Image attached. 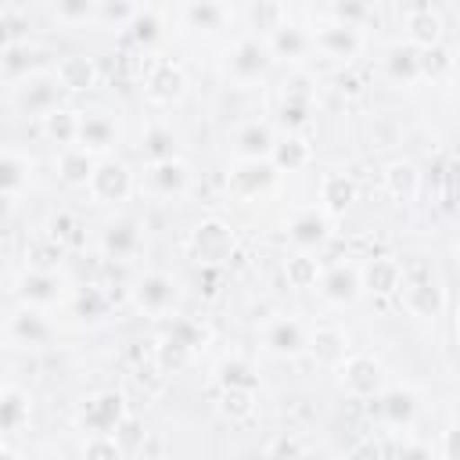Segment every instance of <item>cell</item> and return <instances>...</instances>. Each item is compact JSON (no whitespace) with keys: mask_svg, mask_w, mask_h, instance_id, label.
Listing matches in <instances>:
<instances>
[{"mask_svg":"<svg viewBox=\"0 0 460 460\" xmlns=\"http://www.w3.org/2000/svg\"><path fill=\"white\" fill-rule=\"evenodd\" d=\"M395 291L402 295V305H406L413 316H438V309H442V302H446V295H442L435 273H431L428 266H420V262L402 266V277H399V288H395Z\"/></svg>","mask_w":460,"mask_h":460,"instance_id":"obj_1","label":"cell"},{"mask_svg":"<svg viewBox=\"0 0 460 460\" xmlns=\"http://www.w3.org/2000/svg\"><path fill=\"white\" fill-rule=\"evenodd\" d=\"M237 248V237H234V226L219 216H208L194 226L190 234V255L198 266H223Z\"/></svg>","mask_w":460,"mask_h":460,"instance_id":"obj_2","label":"cell"},{"mask_svg":"<svg viewBox=\"0 0 460 460\" xmlns=\"http://www.w3.org/2000/svg\"><path fill=\"white\" fill-rule=\"evenodd\" d=\"M86 187H90L93 201L119 205V201H126L133 194V172L119 158H101V162H93V172H90Z\"/></svg>","mask_w":460,"mask_h":460,"instance_id":"obj_3","label":"cell"},{"mask_svg":"<svg viewBox=\"0 0 460 460\" xmlns=\"http://www.w3.org/2000/svg\"><path fill=\"white\" fill-rule=\"evenodd\" d=\"M338 381H341V388L349 395L370 399V395H377L385 388V370H381V363L374 356H363V352H352L349 356L345 352V359L338 363Z\"/></svg>","mask_w":460,"mask_h":460,"instance_id":"obj_4","label":"cell"},{"mask_svg":"<svg viewBox=\"0 0 460 460\" xmlns=\"http://www.w3.org/2000/svg\"><path fill=\"white\" fill-rule=\"evenodd\" d=\"M270 61H273V54H270L266 40H259V36H244V40H237V47L230 50L226 75H230L234 83L248 86V83H259V79L266 75Z\"/></svg>","mask_w":460,"mask_h":460,"instance_id":"obj_5","label":"cell"},{"mask_svg":"<svg viewBox=\"0 0 460 460\" xmlns=\"http://www.w3.org/2000/svg\"><path fill=\"white\" fill-rule=\"evenodd\" d=\"M18 298L32 309H50L65 298V280L50 266H29L18 277Z\"/></svg>","mask_w":460,"mask_h":460,"instance_id":"obj_6","label":"cell"},{"mask_svg":"<svg viewBox=\"0 0 460 460\" xmlns=\"http://www.w3.org/2000/svg\"><path fill=\"white\" fill-rule=\"evenodd\" d=\"M126 399L119 392H97L83 413H79V424L86 435H115V428L126 420Z\"/></svg>","mask_w":460,"mask_h":460,"instance_id":"obj_7","label":"cell"},{"mask_svg":"<svg viewBox=\"0 0 460 460\" xmlns=\"http://www.w3.org/2000/svg\"><path fill=\"white\" fill-rule=\"evenodd\" d=\"M259 341L270 356H280V359H291L298 352H305V327L295 320V316H273L262 323L259 331Z\"/></svg>","mask_w":460,"mask_h":460,"instance_id":"obj_8","label":"cell"},{"mask_svg":"<svg viewBox=\"0 0 460 460\" xmlns=\"http://www.w3.org/2000/svg\"><path fill=\"white\" fill-rule=\"evenodd\" d=\"M273 180H277V165H273L270 158H241L237 169L230 172L226 187H230L234 198L252 201V198H259L266 187H273Z\"/></svg>","mask_w":460,"mask_h":460,"instance_id":"obj_9","label":"cell"},{"mask_svg":"<svg viewBox=\"0 0 460 460\" xmlns=\"http://www.w3.org/2000/svg\"><path fill=\"white\" fill-rule=\"evenodd\" d=\"M183 86H187L183 68L172 65V61H155V65L147 68V75H144V97H147L151 104H158V108L176 104V101L183 97Z\"/></svg>","mask_w":460,"mask_h":460,"instance_id":"obj_10","label":"cell"},{"mask_svg":"<svg viewBox=\"0 0 460 460\" xmlns=\"http://www.w3.org/2000/svg\"><path fill=\"white\" fill-rule=\"evenodd\" d=\"M176 295H180V288H176V280H172L169 273H147V277H140L137 288H133V302H137L147 316H165V313L176 305Z\"/></svg>","mask_w":460,"mask_h":460,"instance_id":"obj_11","label":"cell"},{"mask_svg":"<svg viewBox=\"0 0 460 460\" xmlns=\"http://www.w3.org/2000/svg\"><path fill=\"white\" fill-rule=\"evenodd\" d=\"M313 47H320L334 61H352L359 54V47H363V36H359L356 25H345V22L334 18V22H323L313 32Z\"/></svg>","mask_w":460,"mask_h":460,"instance_id":"obj_12","label":"cell"},{"mask_svg":"<svg viewBox=\"0 0 460 460\" xmlns=\"http://www.w3.org/2000/svg\"><path fill=\"white\" fill-rule=\"evenodd\" d=\"M115 140H119V122H115L108 111L79 115V126H75V147L97 155V151L115 147Z\"/></svg>","mask_w":460,"mask_h":460,"instance_id":"obj_13","label":"cell"},{"mask_svg":"<svg viewBox=\"0 0 460 460\" xmlns=\"http://www.w3.org/2000/svg\"><path fill=\"white\" fill-rule=\"evenodd\" d=\"M320 295L334 305H349L356 302V295L363 291V280H359V270L352 262H338L331 270H320Z\"/></svg>","mask_w":460,"mask_h":460,"instance_id":"obj_14","label":"cell"},{"mask_svg":"<svg viewBox=\"0 0 460 460\" xmlns=\"http://www.w3.org/2000/svg\"><path fill=\"white\" fill-rule=\"evenodd\" d=\"M327 234H331V216L320 208H302L291 223H288V237H291V244H298V248H316V244H323L327 241Z\"/></svg>","mask_w":460,"mask_h":460,"instance_id":"obj_15","label":"cell"},{"mask_svg":"<svg viewBox=\"0 0 460 460\" xmlns=\"http://www.w3.org/2000/svg\"><path fill=\"white\" fill-rule=\"evenodd\" d=\"M266 47H270V54L280 58V61H302V58L313 50V36H309L305 29H298V25L280 22V25L270 32Z\"/></svg>","mask_w":460,"mask_h":460,"instance_id":"obj_16","label":"cell"},{"mask_svg":"<svg viewBox=\"0 0 460 460\" xmlns=\"http://www.w3.org/2000/svg\"><path fill=\"white\" fill-rule=\"evenodd\" d=\"M54 79H58L61 90L83 93V90H93V86H97V65H93L86 54H68V58L58 61Z\"/></svg>","mask_w":460,"mask_h":460,"instance_id":"obj_17","label":"cell"},{"mask_svg":"<svg viewBox=\"0 0 460 460\" xmlns=\"http://www.w3.org/2000/svg\"><path fill=\"white\" fill-rule=\"evenodd\" d=\"M151 187H155L158 194H165V198L187 194V187H190V169H187V162H183L180 155L162 158V162H151Z\"/></svg>","mask_w":460,"mask_h":460,"instance_id":"obj_18","label":"cell"},{"mask_svg":"<svg viewBox=\"0 0 460 460\" xmlns=\"http://www.w3.org/2000/svg\"><path fill=\"white\" fill-rule=\"evenodd\" d=\"M305 349L313 352L316 363L338 367V363L345 359V352H349V338H345V331H338V327H313V331L305 334Z\"/></svg>","mask_w":460,"mask_h":460,"instance_id":"obj_19","label":"cell"},{"mask_svg":"<svg viewBox=\"0 0 460 460\" xmlns=\"http://www.w3.org/2000/svg\"><path fill=\"white\" fill-rule=\"evenodd\" d=\"M58 79L54 75H36L18 90V108L29 115H47L50 108H58Z\"/></svg>","mask_w":460,"mask_h":460,"instance_id":"obj_20","label":"cell"},{"mask_svg":"<svg viewBox=\"0 0 460 460\" xmlns=\"http://www.w3.org/2000/svg\"><path fill=\"white\" fill-rule=\"evenodd\" d=\"M50 320L43 316V309H32V305H25L22 313H14L11 316V338L18 341V345H47L50 341Z\"/></svg>","mask_w":460,"mask_h":460,"instance_id":"obj_21","label":"cell"},{"mask_svg":"<svg viewBox=\"0 0 460 460\" xmlns=\"http://www.w3.org/2000/svg\"><path fill=\"white\" fill-rule=\"evenodd\" d=\"M316 190H320V205L327 216H341L356 198V183L345 172H323Z\"/></svg>","mask_w":460,"mask_h":460,"instance_id":"obj_22","label":"cell"},{"mask_svg":"<svg viewBox=\"0 0 460 460\" xmlns=\"http://www.w3.org/2000/svg\"><path fill=\"white\" fill-rule=\"evenodd\" d=\"M234 151H237V158H270V151H273V129L266 122H244L234 133Z\"/></svg>","mask_w":460,"mask_h":460,"instance_id":"obj_23","label":"cell"},{"mask_svg":"<svg viewBox=\"0 0 460 460\" xmlns=\"http://www.w3.org/2000/svg\"><path fill=\"white\" fill-rule=\"evenodd\" d=\"M399 277H402V262H395V259H370L359 270L363 288L374 295H392L399 288Z\"/></svg>","mask_w":460,"mask_h":460,"instance_id":"obj_24","label":"cell"},{"mask_svg":"<svg viewBox=\"0 0 460 460\" xmlns=\"http://www.w3.org/2000/svg\"><path fill=\"white\" fill-rule=\"evenodd\" d=\"M385 72H388V79L392 83H402V86H413L417 79H420V50L417 47H392L388 50V58H385Z\"/></svg>","mask_w":460,"mask_h":460,"instance_id":"obj_25","label":"cell"},{"mask_svg":"<svg viewBox=\"0 0 460 460\" xmlns=\"http://www.w3.org/2000/svg\"><path fill=\"white\" fill-rule=\"evenodd\" d=\"M406 43H410V47H417V50L442 43V18H438V14H431L428 7L413 11V14L406 18Z\"/></svg>","mask_w":460,"mask_h":460,"instance_id":"obj_26","label":"cell"},{"mask_svg":"<svg viewBox=\"0 0 460 460\" xmlns=\"http://www.w3.org/2000/svg\"><path fill=\"white\" fill-rule=\"evenodd\" d=\"M140 244H144V237H140V226H137L133 219H119V223H111V226L104 230V252L115 255V259L137 255Z\"/></svg>","mask_w":460,"mask_h":460,"instance_id":"obj_27","label":"cell"},{"mask_svg":"<svg viewBox=\"0 0 460 460\" xmlns=\"http://www.w3.org/2000/svg\"><path fill=\"white\" fill-rule=\"evenodd\" d=\"M420 187V172L413 169V162H388L385 165V190L395 201H413Z\"/></svg>","mask_w":460,"mask_h":460,"instance_id":"obj_28","label":"cell"},{"mask_svg":"<svg viewBox=\"0 0 460 460\" xmlns=\"http://www.w3.org/2000/svg\"><path fill=\"white\" fill-rule=\"evenodd\" d=\"M381 395V417L392 424V428H402V424H410L413 420V413H417V395L410 392V388H381L377 392Z\"/></svg>","mask_w":460,"mask_h":460,"instance_id":"obj_29","label":"cell"},{"mask_svg":"<svg viewBox=\"0 0 460 460\" xmlns=\"http://www.w3.org/2000/svg\"><path fill=\"white\" fill-rule=\"evenodd\" d=\"M309 144L298 137V133H288L284 140H273V151H270V162L277 165V172H295V169H302L305 162H309Z\"/></svg>","mask_w":460,"mask_h":460,"instance_id":"obj_30","label":"cell"},{"mask_svg":"<svg viewBox=\"0 0 460 460\" xmlns=\"http://www.w3.org/2000/svg\"><path fill=\"white\" fill-rule=\"evenodd\" d=\"M309 83L305 79H295L284 86V104H280V119L288 129H298L302 122H309Z\"/></svg>","mask_w":460,"mask_h":460,"instance_id":"obj_31","label":"cell"},{"mask_svg":"<svg viewBox=\"0 0 460 460\" xmlns=\"http://www.w3.org/2000/svg\"><path fill=\"white\" fill-rule=\"evenodd\" d=\"M29 417V395L22 388H0V435L18 431Z\"/></svg>","mask_w":460,"mask_h":460,"instance_id":"obj_32","label":"cell"},{"mask_svg":"<svg viewBox=\"0 0 460 460\" xmlns=\"http://www.w3.org/2000/svg\"><path fill=\"white\" fill-rule=\"evenodd\" d=\"M140 151L147 155V162H162V158H172V155H176V129H172L169 122H155V126H147Z\"/></svg>","mask_w":460,"mask_h":460,"instance_id":"obj_33","label":"cell"},{"mask_svg":"<svg viewBox=\"0 0 460 460\" xmlns=\"http://www.w3.org/2000/svg\"><path fill=\"white\" fill-rule=\"evenodd\" d=\"M58 172H61L65 183H83V187H86V180H90V172H93V155L72 144V147L61 151V158H58Z\"/></svg>","mask_w":460,"mask_h":460,"instance_id":"obj_34","label":"cell"},{"mask_svg":"<svg viewBox=\"0 0 460 460\" xmlns=\"http://www.w3.org/2000/svg\"><path fill=\"white\" fill-rule=\"evenodd\" d=\"M219 413L226 420H248L255 413V395L259 388H219Z\"/></svg>","mask_w":460,"mask_h":460,"instance_id":"obj_35","label":"cell"},{"mask_svg":"<svg viewBox=\"0 0 460 460\" xmlns=\"http://www.w3.org/2000/svg\"><path fill=\"white\" fill-rule=\"evenodd\" d=\"M223 18H226V11L219 0H190L187 4V25L190 29L216 32V29H223Z\"/></svg>","mask_w":460,"mask_h":460,"instance_id":"obj_36","label":"cell"},{"mask_svg":"<svg viewBox=\"0 0 460 460\" xmlns=\"http://www.w3.org/2000/svg\"><path fill=\"white\" fill-rule=\"evenodd\" d=\"M75 126H79V115L75 111H65V108H50L43 115V129L50 140H58L61 147H72L75 144Z\"/></svg>","mask_w":460,"mask_h":460,"instance_id":"obj_37","label":"cell"},{"mask_svg":"<svg viewBox=\"0 0 460 460\" xmlns=\"http://www.w3.org/2000/svg\"><path fill=\"white\" fill-rule=\"evenodd\" d=\"M216 385L219 388H259V377L244 359H223L216 367Z\"/></svg>","mask_w":460,"mask_h":460,"instance_id":"obj_38","label":"cell"},{"mask_svg":"<svg viewBox=\"0 0 460 460\" xmlns=\"http://www.w3.org/2000/svg\"><path fill=\"white\" fill-rule=\"evenodd\" d=\"M284 277H288V284L291 288H316V280H320V262L313 259V255H291L288 262H284Z\"/></svg>","mask_w":460,"mask_h":460,"instance_id":"obj_39","label":"cell"},{"mask_svg":"<svg viewBox=\"0 0 460 460\" xmlns=\"http://www.w3.org/2000/svg\"><path fill=\"white\" fill-rule=\"evenodd\" d=\"M190 356H194V349H190L183 338H176L172 331L158 341V367H162V370H183V367L190 363Z\"/></svg>","mask_w":460,"mask_h":460,"instance_id":"obj_40","label":"cell"},{"mask_svg":"<svg viewBox=\"0 0 460 460\" xmlns=\"http://www.w3.org/2000/svg\"><path fill=\"white\" fill-rule=\"evenodd\" d=\"M29 183V165L18 155H0V194H18Z\"/></svg>","mask_w":460,"mask_h":460,"instance_id":"obj_41","label":"cell"},{"mask_svg":"<svg viewBox=\"0 0 460 460\" xmlns=\"http://www.w3.org/2000/svg\"><path fill=\"white\" fill-rule=\"evenodd\" d=\"M83 456H90V460H119V456H126V449L119 446L115 435H86Z\"/></svg>","mask_w":460,"mask_h":460,"instance_id":"obj_42","label":"cell"},{"mask_svg":"<svg viewBox=\"0 0 460 460\" xmlns=\"http://www.w3.org/2000/svg\"><path fill=\"white\" fill-rule=\"evenodd\" d=\"M129 36H133L140 47L155 43V40L162 36V22H158V14H151V11H137V14L129 18Z\"/></svg>","mask_w":460,"mask_h":460,"instance_id":"obj_43","label":"cell"},{"mask_svg":"<svg viewBox=\"0 0 460 460\" xmlns=\"http://www.w3.org/2000/svg\"><path fill=\"white\" fill-rule=\"evenodd\" d=\"M449 68H453V58H449V50H442L438 43L420 50V79H424V75L438 79V75H442V72H449Z\"/></svg>","mask_w":460,"mask_h":460,"instance_id":"obj_44","label":"cell"},{"mask_svg":"<svg viewBox=\"0 0 460 460\" xmlns=\"http://www.w3.org/2000/svg\"><path fill=\"white\" fill-rule=\"evenodd\" d=\"M370 14H374V4H370V0H338V4H334V18L345 22V25H356V29H359Z\"/></svg>","mask_w":460,"mask_h":460,"instance_id":"obj_45","label":"cell"},{"mask_svg":"<svg viewBox=\"0 0 460 460\" xmlns=\"http://www.w3.org/2000/svg\"><path fill=\"white\" fill-rule=\"evenodd\" d=\"M54 4L65 22H86L97 11V0H54Z\"/></svg>","mask_w":460,"mask_h":460,"instance_id":"obj_46","label":"cell"},{"mask_svg":"<svg viewBox=\"0 0 460 460\" xmlns=\"http://www.w3.org/2000/svg\"><path fill=\"white\" fill-rule=\"evenodd\" d=\"M97 11L108 18V22H129L137 14V4L133 0H97Z\"/></svg>","mask_w":460,"mask_h":460,"instance_id":"obj_47","label":"cell"},{"mask_svg":"<svg viewBox=\"0 0 460 460\" xmlns=\"http://www.w3.org/2000/svg\"><path fill=\"white\" fill-rule=\"evenodd\" d=\"M75 230H79V223H75V216H68V212H61V216L50 219V234H54L58 244H75Z\"/></svg>","mask_w":460,"mask_h":460,"instance_id":"obj_48","label":"cell"},{"mask_svg":"<svg viewBox=\"0 0 460 460\" xmlns=\"http://www.w3.org/2000/svg\"><path fill=\"white\" fill-rule=\"evenodd\" d=\"M252 14H255L259 29H266V32H273V29L280 25V11H277V0H255V4H252Z\"/></svg>","mask_w":460,"mask_h":460,"instance_id":"obj_49","label":"cell"},{"mask_svg":"<svg viewBox=\"0 0 460 460\" xmlns=\"http://www.w3.org/2000/svg\"><path fill=\"white\" fill-rule=\"evenodd\" d=\"M22 58H25V50H18V47H11V50H7V47H4V61H0V65H4V72H25V68H29V61H22Z\"/></svg>","mask_w":460,"mask_h":460,"instance_id":"obj_50","label":"cell"},{"mask_svg":"<svg viewBox=\"0 0 460 460\" xmlns=\"http://www.w3.org/2000/svg\"><path fill=\"white\" fill-rule=\"evenodd\" d=\"M305 449H309V446H302V442H295V438H288V435L266 446V453H305Z\"/></svg>","mask_w":460,"mask_h":460,"instance_id":"obj_51","label":"cell"},{"mask_svg":"<svg viewBox=\"0 0 460 460\" xmlns=\"http://www.w3.org/2000/svg\"><path fill=\"white\" fill-rule=\"evenodd\" d=\"M7 40H11V32H7V18L0 14V50L7 47Z\"/></svg>","mask_w":460,"mask_h":460,"instance_id":"obj_52","label":"cell"},{"mask_svg":"<svg viewBox=\"0 0 460 460\" xmlns=\"http://www.w3.org/2000/svg\"><path fill=\"white\" fill-rule=\"evenodd\" d=\"M0 453H4V456H14V449H11V446H7L4 438H0Z\"/></svg>","mask_w":460,"mask_h":460,"instance_id":"obj_53","label":"cell"},{"mask_svg":"<svg viewBox=\"0 0 460 460\" xmlns=\"http://www.w3.org/2000/svg\"><path fill=\"white\" fill-rule=\"evenodd\" d=\"M0 388H4V370H0Z\"/></svg>","mask_w":460,"mask_h":460,"instance_id":"obj_54","label":"cell"}]
</instances>
